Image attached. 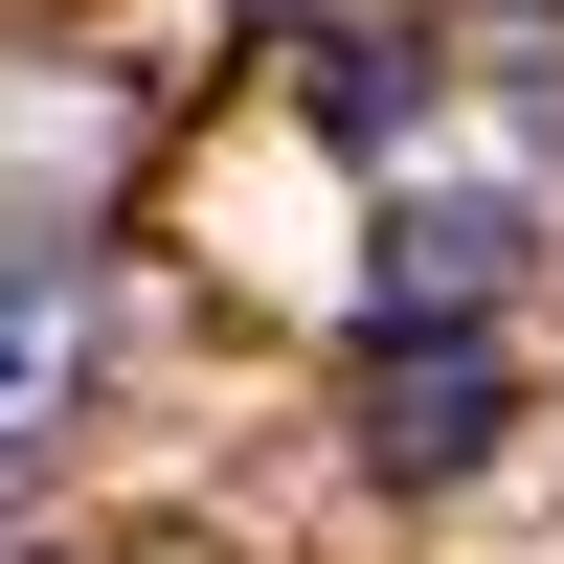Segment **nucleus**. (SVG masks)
Listing matches in <instances>:
<instances>
[{
    "label": "nucleus",
    "mask_w": 564,
    "mask_h": 564,
    "mask_svg": "<svg viewBox=\"0 0 564 564\" xmlns=\"http://www.w3.org/2000/svg\"><path fill=\"white\" fill-rule=\"evenodd\" d=\"M361 452H384V475H475V452H497V339H475V316L384 339V384H361Z\"/></svg>",
    "instance_id": "f257e3e1"
},
{
    "label": "nucleus",
    "mask_w": 564,
    "mask_h": 564,
    "mask_svg": "<svg viewBox=\"0 0 564 564\" xmlns=\"http://www.w3.org/2000/svg\"><path fill=\"white\" fill-rule=\"evenodd\" d=\"M384 294H430V316L520 294V181H430V204L384 226Z\"/></svg>",
    "instance_id": "f03ea898"
},
{
    "label": "nucleus",
    "mask_w": 564,
    "mask_h": 564,
    "mask_svg": "<svg viewBox=\"0 0 564 564\" xmlns=\"http://www.w3.org/2000/svg\"><path fill=\"white\" fill-rule=\"evenodd\" d=\"M45 406H68V271H0V475L45 452Z\"/></svg>",
    "instance_id": "7ed1b4c3"
}]
</instances>
